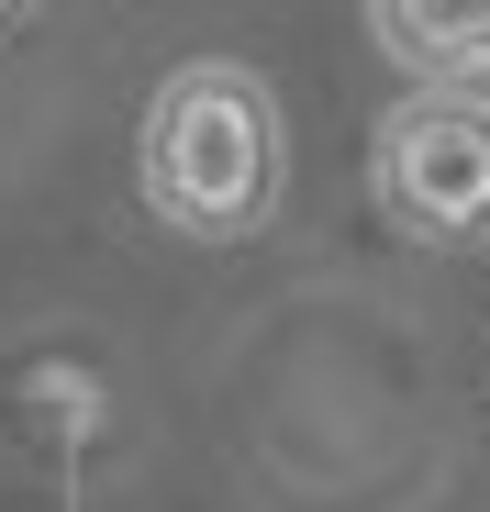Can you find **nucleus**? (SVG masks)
Instances as JSON below:
<instances>
[{
	"label": "nucleus",
	"instance_id": "obj_1",
	"mask_svg": "<svg viewBox=\"0 0 490 512\" xmlns=\"http://www.w3.org/2000/svg\"><path fill=\"white\" fill-rule=\"evenodd\" d=\"M134 179H145V212L168 234H201V245L257 234L279 212V101L245 67H179L145 101Z\"/></svg>",
	"mask_w": 490,
	"mask_h": 512
},
{
	"label": "nucleus",
	"instance_id": "obj_2",
	"mask_svg": "<svg viewBox=\"0 0 490 512\" xmlns=\"http://www.w3.org/2000/svg\"><path fill=\"white\" fill-rule=\"evenodd\" d=\"M379 201L424 245H479L490 234V101L479 90H424L379 123Z\"/></svg>",
	"mask_w": 490,
	"mask_h": 512
},
{
	"label": "nucleus",
	"instance_id": "obj_3",
	"mask_svg": "<svg viewBox=\"0 0 490 512\" xmlns=\"http://www.w3.org/2000/svg\"><path fill=\"white\" fill-rule=\"evenodd\" d=\"M368 34H379V56H401L435 90L490 78V0H368Z\"/></svg>",
	"mask_w": 490,
	"mask_h": 512
},
{
	"label": "nucleus",
	"instance_id": "obj_4",
	"mask_svg": "<svg viewBox=\"0 0 490 512\" xmlns=\"http://www.w3.org/2000/svg\"><path fill=\"white\" fill-rule=\"evenodd\" d=\"M12 23H23V0H0V34H12Z\"/></svg>",
	"mask_w": 490,
	"mask_h": 512
}]
</instances>
